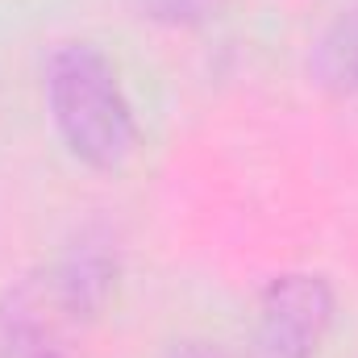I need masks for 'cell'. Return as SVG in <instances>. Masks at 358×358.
<instances>
[{
  "label": "cell",
  "mask_w": 358,
  "mask_h": 358,
  "mask_svg": "<svg viewBox=\"0 0 358 358\" xmlns=\"http://www.w3.org/2000/svg\"><path fill=\"white\" fill-rule=\"evenodd\" d=\"M334 287L317 271H283L259 292L255 355L259 358H317L334 325Z\"/></svg>",
  "instance_id": "obj_2"
},
{
  "label": "cell",
  "mask_w": 358,
  "mask_h": 358,
  "mask_svg": "<svg viewBox=\"0 0 358 358\" xmlns=\"http://www.w3.org/2000/svg\"><path fill=\"white\" fill-rule=\"evenodd\" d=\"M50 304V292L29 279L0 296V358H63Z\"/></svg>",
  "instance_id": "obj_4"
},
{
  "label": "cell",
  "mask_w": 358,
  "mask_h": 358,
  "mask_svg": "<svg viewBox=\"0 0 358 358\" xmlns=\"http://www.w3.org/2000/svg\"><path fill=\"white\" fill-rule=\"evenodd\" d=\"M167 358H229L217 342H200V338H187V342H176Z\"/></svg>",
  "instance_id": "obj_7"
},
{
  "label": "cell",
  "mask_w": 358,
  "mask_h": 358,
  "mask_svg": "<svg viewBox=\"0 0 358 358\" xmlns=\"http://www.w3.org/2000/svg\"><path fill=\"white\" fill-rule=\"evenodd\" d=\"M46 108L59 142L92 171H121L138 150V117L121 71L92 42H59L46 59Z\"/></svg>",
  "instance_id": "obj_1"
},
{
  "label": "cell",
  "mask_w": 358,
  "mask_h": 358,
  "mask_svg": "<svg viewBox=\"0 0 358 358\" xmlns=\"http://www.w3.org/2000/svg\"><path fill=\"white\" fill-rule=\"evenodd\" d=\"M313 63H317V76L329 88L346 92V96H358V0H350L325 25V34L317 38Z\"/></svg>",
  "instance_id": "obj_5"
},
{
  "label": "cell",
  "mask_w": 358,
  "mask_h": 358,
  "mask_svg": "<svg viewBox=\"0 0 358 358\" xmlns=\"http://www.w3.org/2000/svg\"><path fill=\"white\" fill-rule=\"evenodd\" d=\"M138 4L150 21L163 25H196L217 8V0H138Z\"/></svg>",
  "instance_id": "obj_6"
},
{
  "label": "cell",
  "mask_w": 358,
  "mask_h": 358,
  "mask_svg": "<svg viewBox=\"0 0 358 358\" xmlns=\"http://www.w3.org/2000/svg\"><path fill=\"white\" fill-rule=\"evenodd\" d=\"M121 283V250L108 229H80V238L59 255V263L46 279V292L55 308H63L76 321L100 317Z\"/></svg>",
  "instance_id": "obj_3"
}]
</instances>
